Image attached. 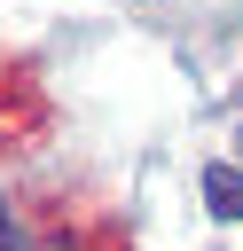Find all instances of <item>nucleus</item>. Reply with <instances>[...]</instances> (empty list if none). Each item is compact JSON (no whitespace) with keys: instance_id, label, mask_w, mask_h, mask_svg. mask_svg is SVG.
I'll use <instances>...</instances> for the list:
<instances>
[{"instance_id":"obj_2","label":"nucleus","mask_w":243,"mask_h":251,"mask_svg":"<svg viewBox=\"0 0 243 251\" xmlns=\"http://www.w3.org/2000/svg\"><path fill=\"white\" fill-rule=\"evenodd\" d=\"M0 251H16V220H8V204H0Z\"/></svg>"},{"instance_id":"obj_1","label":"nucleus","mask_w":243,"mask_h":251,"mask_svg":"<svg viewBox=\"0 0 243 251\" xmlns=\"http://www.w3.org/2000/svg\"><path fill=\"white\" fill-rule=\"evenodd\" d=\"M204 204H212L219 220H243V173H227V165H212V173H204Z\"/></svg>"}]
</instances>
